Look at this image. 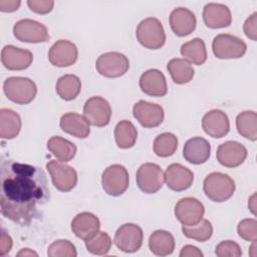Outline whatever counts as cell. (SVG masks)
Returning a JSON list of instances; mask_svg holds the SVG:
<instances>
[{"label":"cell","mask_w":257,"mask_h":257,"mask_svg":"<svg viewBox=\"0 0 257 257\" xmlns=\"http://www.w3.org/2000/svg\"><path fill=\"white\" fill-rule=\"evenodd\" d=\"M50 191L44 172L32 165L11 160L1 163V213L19 224L28 225L45 204Z\"/></svg>","instance_id":"obj_1"},{"label":"cell","mask_w":257,"mask_h":257,"mask_svg":"<svg viewBox=\"0 0 257 257\" xmlns=\"http://www.w3.org/2000/svg\"><path fill=\"white\" fill-rule=\"evenodd\" d=\"M236 189L234 180L227 174L213 172L209 174L203 183L205 195L213 202L222 203L229 200Z\"/></svg>","instance_id":"obj_2"},{"label":"cell","mask_w":257,"mask_h":257,"mask_svg":"<svg viewBox=\"0 0 257 257\" xmlns=\"http://www.w3.org/2000/svg\"><path fill=\"white\" fill-rule=\"evenodd\" d=\"M3 91L9 100L17 104H27L35 98L37 86L30 78L12 76L4 81Z\"/></svg>","instance_id":"obj_3"},{"label":"cell","mask_w":257,"mask_h":257,"mask_svg":"<svg viewBox=\"0 0 257 257\" xmlns=\"http://www.w3.org/2000/svg\"><path fill=\"white\" fill-rule=\"evenodd\" d=\"M138 41L148 49H159L166 42V33L162 22L155 17L143 19L136 30Z\"/></svg>","instance_id":"obj_4"},{"label":"cell","mask_w":257,"mask_h":257,"mask_svg":"<svg viewBox=\"0 0 257 257\" xmlns=\"http://www.w3.org/2000/svg\"><path fill=\"white\" fill-rule=\"evenodd\" d=\"M212 50L217 58L234 59L240 58L246 53L247 45L235 35L221 33L213 39Z\"/></svg>","instance_id":"obj_5"},{"label":"cell","mask_w":257,"mask_h":257,"mask_svg":"<svg viewBox=\"0 0 257 257\" xmlns=\"http://www.w3.org/2000/svg\"><path fill=\"white\" fill-rule=\"evenodd\" d=\"M130 177L127 170L118 164L110 165L101 175V186L104 192L112 197L122 195L128 188Z\"/></svg>","instance_id":"obj_6"},{"label":"cell","mask_w":257,"mask_h":257,"mask_svg":"<svg viewBox=\"0 0 257 257\" xmlns=\"http://www.w3.org/2000/svg\"><path fill=\"white\" fill-rule=\"evenodd\" d=\"M97 72L108 78H115L125 74L130 68L127 57L117 51L102 53L95 61Z\"/></svg>","instance_id":"obj_7"},{"label":"cell","mask_w":257,"mask_h":257,"mask_svg":"<svg viewBox=\"0 0 257 257\" xmlns=\"http://www.w3.org/2000/svg\"><path fill=\"white\" fill-rule=\"evenodd\" d=\"M14 37L22 42L40 43L49 40L50 36L45 25L32 19H21L13 26Z\"/></svg>","instance_id":"obj_8"},{"label":"cell","mask_w":257,"mask_h":257,"mask_svg":"<svg viewBox=\"0 0 257 257\" xmlns=\"http://www.w3.org/2000/svg\"><path fill=\"white\" fill-rule=\"evenodd\" d=\"M137 185L146 194H155L164 185L165 177L161 167L154 163H145L137 171Z\"/></svg>","instance_id":"obj_9"},{"label":"cell","mask_w":257,"mask_h":257,"mask_svg":"<svg viewBox=\"0 0 257 257\" xmlns=\"http://www.w3.org/2000/svg\"><path fill=\"white\" fill-rule=\"evenodd\" d=\"M46 170L51 177L53 186L58 191L69 192L77 184L76 171L64 162L49 161L46 164Z\"/></svg>","instance_id":"obj_10"},{"label":"cell","mask_w":257,"mask_h":257,"mask_svg":"<svg viewBox=\"0 0 257 257\" xmlns=\"http://www.w3.org/2000/svg\"><path fill=\"white\" fill-rule=\"evenodd\" d=\"M144 233L140 226L134 223H125L118 227L114 234L113 243L122 252H137L143 245Z\"/></svg>","instance_id":"obj_11"},{"label":"cell","mask_w":257,"mask_h":257,"mask_svg":"<svg viewBox=\"0 0 257 257\" xmlns=\"http://www.w3.org/2000/svg\"><path fill=\"white\" fill-rule=\"evenodd\" d=\"M83 115L89 124L98 127L105 126L111 117L110 104L101 96H91L83 105Z\"/></svg>","instance_id":"obj_12"},{"label":"cell","mask_w":257,"mask_h":257,"mask_svg":"<svg viewBox=\"0 0 257 257\" xmlns=\"http://www.w3.org/2000/svg\"><path fill=\"white\" fill-rule=\"evenodd\" d=\"M204 205L194 197H186L179 200L175 206V216L183 226H194L204 216Z\"/></svg>","instance_id":"obj_13"},{"label":"cell","mask_w":257,"mask_h":257,"mask_svg":"<svg viewBox=\"0 0 257 257\" xmlns=\"http://www.w3.org/2000/svg\"><path fill=\"white\" fill-rule=\"evenodd\" d=\"M133 114L135 118L147 128L159 126L165 117L164 108L157 103L139 100L134 104Z\"/></svg>","instance_id":"obj_14"},{"label":"cell","mask_w":257,"mask_h":257,"mask_svg":"<svg viewBox=\"0 0 257 257\" xmlns=\"http://www.w3.org/2000/svg\"><path fill=\"white\" fill-rule=\"evenodd\" d=\"M247 149L239 142L227 141L221 144L216 153L217 161L226 168H236L247 158Z\"/></svg>","instance_id":"obj_15"},{"label":"cell","mask_w":257,"mask_h":257,"mask_svg":"<svg viewBox=\"0 0 257 257\" xmlns=\"http://www.w3.org/2000/svg\"><path fill=\"white\" fill-rule=\"evenodd\" d=\"M78 50L74 43L68 40H57L49 49L48 59L57 67L70 66L77 60Z\"/></svg>","instance_id":"obj_16"},{"label":"cell","mask_w":257,"mask_h":257,"mask_svg":"<svg viewBox=\"0 0 257 257\" xmlns=\"http://www.w3.org/2000/svg\"><path fill=\"white\" fill-rule=\"evenodd\" d=\"M33 61V54L27 49L6 45L1 51V62L8 70H24Z\"/></svg>","instance_id":"obj_17"},{"label":"cell","mask_w":257,"mask_h":257,"mask_svg":"<svg viewBox=\"0 0 257 257\" xmlns=\"http://www.w3.org/2000/svg\"><path fill=\"white\" fill-rule=\"evenodd\" d=\"M165 182L169 189L182 192L189 189L194 181L193 172L181 164H171L164 173Z\"/></svg>","instance_id":"obj_18"},{"label":"cell","mask_w":257,"mask_h":257,"mask_svg":"<svg viewBox=\"0 0 257 257\" xmlns=\"http://www.w3.org/2000/svg\"><path fill=\"white\" fill-rule=\"evenodd\" d=\"M204 132L212 138L221 139L230 131L228 115L220 109H212L205 113L202 119Z\"/></svg>","instance_id":"obj_19"},{"label":"cell","mask_w":257,"mask_h":257,"mask_svg":"<svg viewBox=\"0 0 257 257\" xmlns=\"http://www.w3.org/2000/svg\"><path fill=\"white\" fill-rule=\"evenodd\" d=\"M211 155L210 143L201 137L189 139L183 148V157L193 165H201L206 163Z\"/></svg>","instance_id":"obj_20"},{"label":"cell","mask_w":257,"mask_h":257,"mask_svg":"<svg viewBox=\"0 0 257 257\" xmlns=\"http://www.w3.org/2000/svg\"><path fill=\"white\" fill-rule=\"evenodd\" d=\"M203 20L212 29L228 27L232 22L231 11L228 6L220 3H208L203 9Z\"/></svg>","instance_id":"obj_21"},{"label":"cell","mask_w":257,"mask_h":257,"mask_svg":"<svg viewBox=\"0 0 257 257\" xmlns=\"http://www.w3.org/2000/svg\"><path fill=\"white\" fill-rule=\"evenodd\" d=\"M169 21L173 32L180 37L191 34L197 24L195 14L185 7L175 8L170 14Z\"/></svg>","instance_id":"obj_22"},{"label":"cell","mask_w":257,"mask_h":257,"mask_svg":"<svg viewBox=\"0 0 257 257\" xmlns=\"http://www.w3.org/2000/svg\"><path fill=\"white\" fill-rule=\"evenodd\" d=\"M141 90L151 96H165L168 92L166 77L159 69H149L140 77Z\"/></svg>","instance_id":"obj_23"},{"label":"cell","mask_w":257,"mask_h":257,"mask_svg":"<svg viewBox=\"0 0 257 257\" xmlns=\"http://www.w3.org/2000/svg\"><path fill=\"white\" fill-rule=\"evenodd\" d=\"M99 219L92 213L81 212L71 221V231L79 239L86 241L99 231Z\"/></svg>","instance_id":"obj_24"},{"label":"cell","mask_w":257,"mask_h":257,"mask_svg":"<svg viewBox=\"0 0 257 257\" xmlns=\"http://www.w3.org/2000/svg\"><path fill=\"white\" fill-rule=\"evenodd\" d=\"M61 130L78 139H85L90 133V126L84 115L76 112H67L60 117Z\"/></svg>","instance_id":"obj_25"},{"label":"cell","mask_w":257,"mask_h":257,"mask_svg":"<svg viewBox=\"0 0 257 257\" xmlns=\"http://www.w3.org/2000/svg\"><path fill=\"white\" fill-rule=\"evenodd\" d=\"M149 248L157 256L171 255L175 249L174 236L168 231L157 230L149 238Z\"/></svg>","instance_id":"obj_26"},{"label":"cell","mask_w":257,"mask_h":257,"mask_svg":"<svg viewBox=\"0 0 257 257\" xmlns=\"http://www.w3.org/2000/svg\"><path fill=\"white\" fill-rule=\"evenodd\" d=\"M21 130L20 115L10 108L0 110V137L4 140L16 138Z\"/></svg>","instance_id":"obj_27"},{"label":"cell","mask_w":257,"mask_h":257,"mask_svg":"<svg viewBox=\"0 0 257 257\" xmlns=\"http://www.w3.org/2000/svg\"><path fill=\"white\" fill-rule=\"evenodd\" d=\"M48 151L60 162L67 163L71 161L76 154V146L70 141L55 136L47 142Z\"/></svg>","instance_id":"obj_28"},{"label":"cell","mask_w":257,"mask_h":257,"mask_svg":"<svg viewBox=\"0 0 257 257\" xmlns=\"http://www.w3.org/2000/svg\"><path fill=\"white\" fill-rule=\"evenodd\" d=\"M181 54L184 59L196 65H202L207 60V49L203 39L194 38L181 46Z\"/></svg>","instance_id":"obj_29"},{"label":"cell","mask_w":257,"mask_h":257,"mask_svg":"<svg viewBox=\"0 0 257 257\" xmlns=\"http://www.w3.org/2000/svg\"><path fill=\"white\" fill-rule=\"evenodd\" d=\"M167 69L177 84L190 82L194 77V68L192 64L184 58H173L167 64Z\"/></svg>","instance_id":"obj_30"},{"label":"cell","mask_w":257,"mask_h":257,"mask_svg":"<svg viewBox=\"0 0 257 257\" xmlns=\"http://www.w3.org/2000/svg\"><path fill=\"white\" fill-rule=\"evenodd\" d=\"M55 89L60 98L69 101L76 98L80 93L81 81L74 74H64L58 78Z\"/></svg>","instance_id":"obj_31"},{"label":"cell","mask_w":257,"mask_h":257,"mask_svg":"<svg viewBox=\"0 0 257 257\" xmlns=\"http://www.w3.org/2000/svg\"><path fill=\"white\" fill-rule=\"evenodd\" d=\"M114 139L119 149L133 148L138 139V131L130 120H120L114 127Z\"/></svg>","instance_id":"obj_32"},{"label":"cell","mask_w":257,"mask_h":257,"mask_svg":"<svg viewBox=\"0 0 257 257\" xmlns=\"http://www.w3.org/2000/svg\"><path fill=\"white\" fill-rule=\"evenodd\" d=\"M236 127L242 137L252 142L257 140V114L253 110L240 112L236 117Z\"/></svg>","instance_id":"obj_33"},{"label":"cell","mask_w":257,"mask_h":257,"mask_svg":"<svg viewBox=\"0 0 257 257\" xmlns=\"http://www.w3.org/2000/svg\"><path fill=\"white\" fill-rule=\"evenodd\" d=\"M178 148V139L172 133H163L159 135L153 145L154 153L161 158H168L175 154Z\"/></svg>","instance_id":"obj_34"},{"label":"cell","mask_w":257,"mask_h":257,"mask_svg":"<svg viewBox=\"0 0 257 257\" xmlns=\"http://www.w3.org/2000/svg\"><path fill=\"white\" fill-rule=\"evenodd\" d=\"M182 232L185 237L196 240L198 242H205L212 237L213 226L207 219H202L194 226H183Z\"/></svg>","instance_id":"obj_35"},{"label":"cell","mask_w":257,"mask_h":257,"mask_svg":"<svg viewBox=\"0 0 257 257\" xmlns=\"http://www.w3.org/2000/svg\"><path fill=\"white\" fill-rule=\"evenodd\" d=\"M85 247L91 254L105 255L110 250L111 238L107 233L98 231L91 238L85 241Z\"/></svg>","instance_id":"obj_36"},{"label":"cell","mask_w":257,"mask_h":257,"mask_svg":"<svg viewBox=\"0 0 257 257\" xmlns=\"http://www.w3.org/2000/svg\"><path fill=\"white\" fill-rule=\"evenodd\" d=\"M49 257H75L77 255L75 246L68 240H56L48 246Z\"/></svg>","instance_id":"obj_37"},{"label":"cell","mask_w":257,"mask_h":257,"mask_svg":"<svg viewBox=\"0 0 257 257\" xmlns=\"http://www.w3.org/2000/svg\"><path fill=\"white\" fill-rule=\"evenodd\" d=\"M238 235L248 242L257 240V221L255 219H243L237 226Z\"/></svg>","instance_id":"obj_38"},{"label":"cell","mask_w":257,"mask_h":257,"mask_svg":"<svg viewBox=\"0 0 257 257\" xmlns=\"http://www.w3.org/2000/svg\"><path fill=\"white\" fill-rule=\"evenodd\" d=\"M215 254L218 257H239L242 255V250L238 243L231 240H225L216 246Z\"/></svg>","instance_id":"obj_39"},{"label":"cell","mask_w":257,"mask_h":257,"mask_svg":"<svg viewBox=\"0 0 257 257\" xmlns=\"http://www.w3.org/2000/svg\"><path fill=\"white\" fill-rule=\"evenodd\" d=\"M27 5L31 11L37 14H47L52 11L54 1L52 0H28Z\"/></svg>","instance_id":"obj_40"},{"label":"cell","mask_w":257,"mask_h":257,"mask_svg":"<svg viewBox=\"0 0 257 257\" xmlns=\"http://www.w3.org/2000/svg\"><path fill=\"white\" fill-rule=\"evenodd\" d=\"M243 30L245 35L253 41L257 39V12L251 14L243 25Z\"/></svg>","instance_id":"obj_41"},{"label":"cell","mask_w":257,"mask_h":257,"mask_svg":"<svg viewBox=\"0 0 257 257\" xmlns=\"http://www.w3.org/2000/svg\"><path fill=\"white\" fill-rule=\"evenodd\" d=\"M12 248V239L11 237L4 231L1 233V241H0V255L4 256L8 253Z\"/></svg>","instance_id":"obj_42"},{"label":"cell","mask_w":257,"mask_h":257,"mask_svg":"<svg viewBox=\"0 0 257 257\" xmlns=\"http://www.w3.org/2000/svg\"><path fill=\"white\" fill-rule=\"evenodd\" d=\"M202 251L193 245H186L180 252V257H202Z\"/></svg>","instance_id":"obj_43"},{"label":"cell","mask_w":257,"mask_h":257,"mask_svg":"<svg viewBox=\"0 0 257 257\" xmlns=\"http://www.w3.org/2000/svg\"><path fill=\"white\" fill-rule=\"evenodd\" d=\"M21 2L19 0H1L0 1V10L2 12H14L16 11Z\"/></svg>","instance_id":"obj_44"},{"label":"cell","mask_w":257,"mask_h":257,"mask_svg":"<svg viewBox=\"0 0 257 257\" xmlns=\"http://www.w3.org/2000/svg\"><path fill=\"white\" fill-rule=\"evenodd\" d=\"M248 207L253 215H256V194L254 193L250 198L248 202Z\"/></svg>","instance_id":"obj_45"},{"label":"cell","mask_w":257,"mask_h":257,"mask_svg":"<svg viewBox=\"0 0 257 257\" xmlns=\"http://www.w3.org/2000/svg\"><path fill=\"white\" fill-rule=\"evenodd\" d=\"M17 256H19V257L20 256H37V253L32 251L29 248H24V249H22L21 251H19L17 253Z\"/></svg>","instance_id":"obj_46"}]
</instances>
